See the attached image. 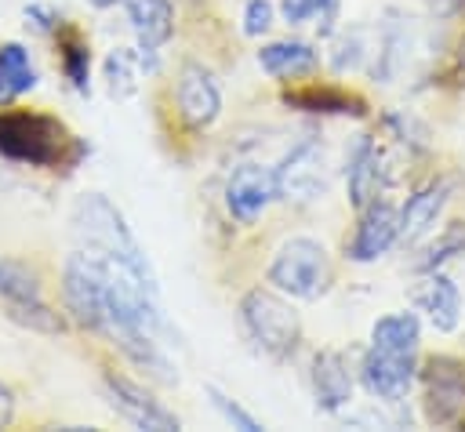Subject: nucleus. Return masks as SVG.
Instances as JSON below:
<instances>
[{
	"label": "nucleus",
	"mask_w": 465,
	"mask_h": 432,
	"mask_svg": "<svg viewBox=\"0 0 465 432\" xmlns=\"http://www.w3.org/2000/svg\"><path fill=\"white\" fill-rule=\"evenodd\" d=\"M11 319L25 323V327H36V330H62V319L44 305V301H18V305H7Z\"/></svg>",
	"instance_id": "nucleus-24"
},
{
	"label": "nucleus",
	"mask_w": 465,
	"mask_h": 432,
	"mask_svg": "<svg viewBox=\"0 0 465 432\" xmlns=\"http://www.w3.org/2000/svg\"><path fill=\"white\" fill-rule=\"evenodd\" d=\"M0 294L7 298V305H18V301H40V280L11 261V258H0Z\"/></svg>",
	"instance_id": "nucleus-22"
},
{
	"label": "nucleus",
	"mask_w": 465,
	"mask_h": 432,
	"mask_svg": "<svg viewBox=\"0 0 465 432\" xmlns=\"http://www.w3.org/2000/svg\"><path fill=\"white\" fill-rule=\"evenodd\" d=\"M73 225H76V236H80L84 250L102 254V258H116V261H124L131 269L149 272V261H145L138 240L131 236V229L124 225V214L102 192L80 196V203L73 211Z\"/></svg>",
	"instance_id": "nucleus-1"
},
{
	"label": "nucleus",
	"mask_w": 465,
	"mask_h": 432,
	"mask_svg": "<svg viewBox=\"0 0 465 432\" xmlns=\"http://www.w3.org/2000/svg\"><path fill=\"white\" fill-rule=\"evenodd\" d=\"M418 341H421V327H418L414 312L381 316L371 330V345L385 349V352H418Z\"/></svg>",
	"instance_id": "nucleus-18"
},
{
	"label": "nucleus",
	"mask_w": 465,
	"mask_h": 432,
	"mask_svg": "<svg viewBox=\"0 0 465 432\" xmlns=\"http://www.w3.org/2000/svg\"><path fill=\"white\" fill-rule=\"evenodd\" d=\"M178 109L189 127H207L222 113V91L214 76L196 62H185L178 73Z\"/></svg>",
	"instance_id": "nucleus-11"
},
{
	"label": "nucleus",
	"mask_w": 465,
	"mask_h": 432,
	"mask_svg": "<svg viewBox=\"0 0 465 432\" xmlns=\"http://www.w3.org/2000/svg\"><path fill=\"white\" fill-rule=\"evenodd\" d=\"M207 396H211V403L222 410V417H225L232 428H243V432H262V421H258V417H251V414H247L240 403H232L225 392H218V388L211 385V388H207Z\"/></svg>",
	"instance_id": "nucleus-25"
},
{
	"label": "nucleus",
	"mask_w": 465,
	"mask_h": 432,
	"mask_svg": "<svg viewBox=\"0 0 465 432\" xmlns=\"http://www.w3.org/2000/svg\"><path fill=\"white\" fill-rule=\"evenodd\" d=\"M36 83L29 51L22 44H0V98H15Z\"/></svg>",
	"instance_id": "nucleus-20"
},
{
	"label": "nucleus",
	"mask_w": 465,
	"mask_h": 432,
	"mask_svg": "<svg viewBox=\"0 0 465 432\" xmlns=\"http://www.w3.org/2000/svg\"><path fill=\"white\" fill-rule=\"evenodd\" d=\"M240 319L247 327V334L269 352V356H291L302 341V323H298V312L272 290H247L240 298Z\"/></svg>",
	"instance_id": "nucleus-3"
},
{
	"label": "nucleus",
	"mask_w": 465,
	"mask_h": 432,
	"mask_svg": "<svg viewBox=\"0 0 465 432\" xmlns=\"http://www.w3.org/2000/svg\"><path fill=\"white\" fill-rule=\"evenodd\" d=\"M276 174V196L280 200H294V203H305V200H316L323 189H327V152L320 142H302L294 145L280 167H272Z\"/></svg>",
	"instance_id": "nucleus-6"
},
{
	"label": "nucleus",
	"mask_w": 465,
	"mask_h": 432,
	"mask_svg": "<svg viewBox=\"0 0 465 432\" xmlns=\"http://www.w3.org/2000/svg\"><path fill=\"white\" fill-rule=\"evenodd\" d=\"M287 105H298V109H309V113H356L363 116V102L356 94H345V91H327V87H309V91H298V94H287L283 98Z\"/></svg>",
	"instance_id": "nucleus-21"
},
{
	"label": "nucleus",
	"mask_w": 465,
	"mask_h": 432,
	"mask_svg": "<svg viewBox=\"0 0 465 432\" xmlns=\"http://www.w3.org/2000/svg\"><path fill=\"white\" fill-rule=\"evenodd\" d=\"M312 396H316V407L327 414L341 410L352 399V374H349V359L341 352L327 349L312 359Z\"/></svg>",
	"instance_id": "nucleus-13"
},
{
	"label": "nucleus",
	"mask_w": 465,
	"mask_h": 432,
	"mask_svg": "<svg viewBox=\"0 0 465 432\" xmlns=\"http://www.w3.org/2000/svg\"><path fill=\"white\" fill-rule=\"evenodd\" d=\"M62 123L36 113H0V152L33 167H47L62 156Z\"/></svg>",
	"instance_id": "nucleus-4"
},
{
	"label": "nucleus",
	"mask_w": 465,
	"mask_h": 432,
	"mask_svg": "<svg viewBox=\"0 0 465 432\" xmlns=\"http://www.w3.org/2000/svg\"><path fill=\"white\" fill-rule=\"evenodd\" d=\"M269 25H272V4L269 0H247V7H243V33L247 36H262V33H269Z\"/></svg>",
	"instance_id": "nucleus-28"
},
{
	"label": "nucleus",
	"mask_w": 465,
	"mask_h": 432,
	"mask_svg": "<svg viewBox=\"0 0 465 432\" xmlns=\"http://www.w3.org/2000/svg\"><path fill=\"white\" fill-rule=\"evenodd\" d=\"M465 414V367L458 359L436 356L425 367V417L432 425H450Z\"/></svg>",
	"instance_id": "nucleus-7"
},
{
	"label": "nucleus",
	"mask_w": 465,
	"mask_h": 432,
	"mask_svg": "<svg viewBox=\"0 0 465 432\" xmlns=\"http://www.w3.org/2000/svg\"><path fill=\"white\" fill-rule=\"evenodd\" d=\"M400 236V214L389 207V203H367L363 214H360V225H356V236L349 243V258L352 261H374L381 258Z\"/></svg>",
	"instance_id": "nucleus-12"
},
{
	"label": "nucleus",
	"mask_w": 465,
	"mask_h": 432,
	"mask_svg": "<svg viewBox=\"0 0 465 432\" xmlns=\"http://www.w3.org/2000/svg\"><path fill=\"white\" fill-rule=\"evenodd\" d=\"M87 47H80V44H69L65 47V73H69V80H73V87L76 91H87Z\"/></svg>",
	"instance_id": "nucleus-29"
},
{
	"label": "nucleus",
	"mask_w": 465,
	"mask_h": 432,
	"mask_svg": "<svg viewBox=\"0 0 465 432\" xmlns=\"http://www.w3.org/2000/svg\"><path fill=\"white\" fill-rule=\"evenodd\" d=\"M276 200V174L258 163H243L225 182V207L240 221H254Z\"/></svg>",
	"instance_id": "nucleus-9"
},
{
	"label": "nucleus",
	"mask_w": 465,
	"mask_h": 432,
	"mask_svg": "<svg viewBox=\"0 0 465 432\" xmlns=\"http://www.w3.org/2000/svg\"><path fill=\"white\" fill-rule=\"evenodd\" d=\"M443 203H447V185H429V189L414 192L400 211V236L396 240L400 243H418L425 232H432Z\"/></svg>",
	"instance_id": "nucleus-15"
},
{
	"label": "nucleus",
	"mask_w": 465,
	"mask_h": 432,
	"mask_svg": "<svg viewBox=\"0 0 465 432\" xmlns=\"http://www.w3.org/2000/svg\"><path fill=\"white\" fill-rule=\"evenodd\" d=\"M334 280L331 258L323 250V243L309 240V236H294L287 243H280L272 265H269V283H276L283 294L302 298V301H316L320 294H327Z\"/></svg>",
	"instance_id": "nucleus-2"
},
{
	"label": "nucleus",
	"mask_w": 465,
	"mask_h": 432,
	"mask_svg": "<svg viewBox=\"0 0 465 432\" xmlns=\"http://www.w3.org/2000/svg\"><path fill=\"white\" fill-rule=\"evenodd\" d=\"M62 294H65V305L69 312L91 327V330H102V319H105V298H102V261L91 254V250H76L69 254L65 261V272H62Z\"/></svg>",
	"instance_id": "nucleus-5"
},
{
	"label": "nucleus",
	"mask_w": 465,
	"mask_h": 432,
	"mask_svg": "<svg viewBox=\"0 0 465 432\" xmlns=\"http://www.w3.org/2000/svg\"><path fill=\"white\" fill-rule=\"evenodd\" d=\"M127 18L142 40V47H160L167 44L171 29H174V7L171 0H127Z\"/></svg>",
	"instance_id": "nucleus-16"
},
{
	"label": "nucleus",
	"mask_w": 465,
	"mask_h": 432,
	"mask_svg": "<svg viewBox=\"0 0 465 432\" xmlns=\"http://www.w3.org/2000/svg\"><path fill=\"white\" fill-rule=\"evenodd\" d=\"M360 381L378 399H389V403L403 399L414 381V352H385L371 345L360 363Z\"/></svg>",
	"instance_id": "nucleus-8"
},
{
	"label": "nucleus",
	"mask_w": 465,
	"mask_h": 432,
	"mask_svg": "<svg viewBox=\"0 0 465 432\" xmlns=\"http://www.w3.org/2000/svg\"><path fill=\"white\" fill-rule=\"evenodd\" d=\"M334 7H338V0H283V4H280V11H283V18H287V22L323 18V29L331 25Z\"/></svg>",
	"instance_id": "nucleus-23"
},
{
	"label": "nucleus",
	"mask_w": 465,
	"mask_h": 432,
	"mask_svg": "<svg viewBox=\"0 0 465 432\" xmlns=\"http://www.w3.org/2000/svg\"><path fill=\"white\" fill-rule=\"evenodd\" d=\"M378 189H381V178H378V167H374V152H371V142L363 138L360 149L352 152V163H349V200L352 207H367L378 200Z\"/></svg>",
	"instance_id": "nucleus-19"
},
{
	"label": "nucleus",
	"mask_w": 465,
	"mask_h": 432,
	"mask_svg": "<svg viewBox=\"0 0 465 432\" xmlns=\"http://www.w3.org/2000/svg\"><path fill=\"white\" fill-rule=\"evenodd\" d=\"M316 62H320V54L305 40H276L258 51V65L269 76H298V73L316 69Z\"/></svg>",
	"instance_id": "nucleus-17"
},
{
	"label": "nucleus",
	"mask_w": 465,
	"mask_h": 432,
	"mask_svg": "<svg viewBox=\"0 0 465 432\" xmlns=\"http://www.w3.org/2000/svg\"><path fill=\"white\" fill-rule=\"evenodd\" d=\"M11 417H15V392L7 385H0V428L11 425Z\"/></svg>",
	"instance_id": "nucleus-30"
},
{
	"label": "nucleus",
	"mask_w": 465,
	"mask_h": 432,
	"mask_svg": "<svg viewBox=\"0 0 465 432\" xmlns=\"http://www.w3.org/2000/svg\"><path fill=\"white\" fill-rule=\"evenodd\" d=\"M414 301H418V309L429 316V323L436 327V330H454L458 327V319H461V294H458V287L447 280V276H429L421 287H418V294H414Z\"/></svg>",
	"instance_id": "nucleus-14"
},
{
	"label": "nucleus",
	"mask_w": 465,
	"mask_h": 432,
	"mask_svg": "<svg viewBox=\"0 0 465 432\" xmlns=\"http://www.w3.org/2000/svg\"><path fill=\"white\" fill-rule=\"evenodd\" d=\"M105 388H109V399L113 407L138 428H153V432H174L178 428V417L171 410H163L142 385H134L131 378L124 374H105Z\"/></svg>",
	"instance_id": "nucleus-10"
},
{
	"label": "nucleus",
	"mask_w": 465,
	"mask_h": 432,
	"mask_svg": "<svg viewBox=\"0 0 465 432\" xmlns=\"http://www.w3.org/2000/svg\"><path fill=\"white\" fill-rule=\"evenodd\" d=\"M461 247H465V232H461V229H447V232H443V236L432 243V250H429V254L418 261V269L432 272V269H436L443 258H450V254H454V250H461Z\"/></svg>",
	"instance_id": "nucleus-26"
},
{
	"label": "nucleus",
	"mask_w": 465,
	"mask_h": 432,
	"mask_svg": "<svg viewBox=\"0 0 465 432\" xmlns=\"http://www.w3.org/2000/svg\"><path fill=\"white\" fill-rule=\"evenodd\" d=\"M138 69H134V54L131 51H113V58H109V80H113V91H131L134 87V76Z\"/></svg>",
	"instance_id": "nucleus-27"
}]
</instances>
